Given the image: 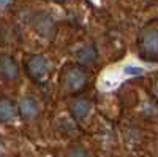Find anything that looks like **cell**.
<instances>
[{
	"label": "cell",
	"instance_id": "obj_1",
	"mask_svg": "<svg viewBox=\"0 0 158 157\" xmlns=\"http://www.w3.org/2000/svg\"><path fill=\"white\" fill-rule=\"evenodd\" d=\"M25 67H27L29 75L33 78L35 81H44L49 70H51V65H49L48 59L44 56H41V54H35V56L29 57Z\"/></svg>",
	"mask_w": 158,
	"mask_h": 157
},
{
	"label": "cell",
	"instance_id": "obj_2",
	"mask_svg": "<svg viewBox=\"0 0 158 157\" xmlns=\"http://www.w3.org/2000/svg\"><path fill=\"white\" fill-rule=\"evenodd\" d=\"M33 27L41 37L49 38V37H52V33L56 30V24H54V19H52L51 15L40 13V15H36L33 18Z\"/></svg>",
	"mask_w": 158,
	"mask_h": 157
},
{
	"label": "cell",
	"instance_id": "obj_3",
	"mask_svg": "<svg viewBox=\"0 0 158 157\" xmlns=\"http://www.w3.org/2000/svg\"><path fill=\"white\" fill-rule=\"evenodd\" d=\"M87 84V73L81 68H71L67 73V89L70 92H79Z\"/></svg>",
	"mask_w": 158,
	"mask_h": 157
},
{
	"label": "cell",
	"instance_id": "obj_4",
	"mask_svg": "<svg viewBox=\"0 0 158 157\" xmlns=\"http://www.w3.org/2000/svg\"><path fill=\"white\" fill-rule=\"evenodd\" d=\"M141 48L147 56H158V29H146L142 32Z\"/></svg>",
	"mask_w": 158,
	"mask_h": 157
},
{
	"label": "cell",
	"instance_id": "obj_5",
	"mask_svg": "<svg viewBox=\"0 0 158 157\" xmlns=\"http://www.w3.org/2000/svg\"><path fill=\"white\" fill-rule=\"evenodd\" d=\"M18 63L11 56H0V76L3 80L13 81L18 78Z\"/></svg>",
	"mask_w": 158,
	"mask_h": 157
},
{
	"label": "cell",
	"instance_id": "obj_6",
	"mask_svg": "<svg viewBox=\"0 0 158 157\" xmlns=\"http://www.w3.org/2000/svg\"><path fill=\"white\" fill-rule=\"evenodd\" d=\"M19 113L24 119H33L38 114V102L33 97H25L19 103Z\"/></svg>",
	"mask_w": 158,
	"mask_h": 157
},
{
	"label": "cell",
	"instance_id": "obj_7",
	"mask_svg": "<svg viewBox=\"0 0 158 157\" xmlns=\"http://www.w3.org/2000/svg\"><path fill=\"white\" fill-rule=\"evenodd\" d=\"M18 116V110L15 107V103L11 100H0V121L2 122H11L15 121Z\"/></svg>",
	"mask_w": 158,
	"mask_h": 157
},
{
	"label": "cell",
	"instance_id": "obj_8",
	"mask_svg": "<svg viewBox=\"0 0 158 157\" xmlns=\"http://www.w3.org/2000/svg\"><path fill=\"white\" fill-rule=\"evenodd\" d=\"M90 110H92V105L89 100H76L71 105V114L77 121H82L84 117H87Z\"/></svg>",
	"mask_w": 158,
	"mask_h": 157
},
{
	"label": "cell",
	"instance_id": "obj_9",
	"mask_svg": "<svg viewBox=\"0 0 158 157\" xmlns=\"http://www.w3.org/2000/svg\"><path fill=\"white\" fill-rule=\"evenodd\" d=\"M76 57L77 60L84 63V65H90V63H94L95 59H97V49L92 46V45H87L84 48H81L77 52H76Z\"/></svg>",
	"mask_w": 158,
	"mask_h": 157
},
{
	"label": "cell",
	"instance_id": "obj_10",
	"mask_svg": "<svg viewBox=\"0 0 158 157\" xmlns=\"http://www.w3.org/2000/svg\"><path fill=\"white\" fill-rule=\"evenodd\" d=\"M67 157H89V154L82 146H73V148L68 149Z\"/></svg>",
	"mask_w": 158,
	"mask_h": 157
},
{
	"label": "cell",
	"instance_id": "obj_11",
	"mask_svg": "<svg viewBox=\"0 0 158 157\" xmlns=\"http://www.w3.org/2000/svg\"><path fill=\"white\" fill-rule=\"evenodd\" d=\"M127 75H142L144 73V70L142 68H138V67H125V70H123Z\"/></svg>",
	"mask_w": 158,
	"mask_h": 157
},
{
	"label": "cell",
	"instance_id": "obj_12",
	"mask_svg": "<svg viewBox=\"0 0 158 157\" xmlns=\"http://www.w3.org/2000/svg\"><path fill=\"white\" fill-rule=\"evenodd\" d=\"M13 3V0H0V10H5Z\"/></svg>",
	"mask_w": 158,
	"mask_h": 157
},
{
	"label": "cell",
	"instance_id": "obj_13",
	"mask_svg": "<svg viewBox=\"0 0 158 157\" xmlns=\"http://www.w3.org/2000/svg\"><path fill=\"white\" fill-rule=\"evenodd\" d=\"M3 152V146H2V143H0V154Z\"/></svg>",
	"mask_w": 158,
	"mask_h": 157
},
{
	"label": "cell",
	"instance_id": "obj_14",
	"mask_svg": "<svg viewBox=\"0 0 158 157\" xmlns=\"http://www.w3.org/2000/svg\"><path fill=\"white\" fill-rule=\"evenodd\" d=\"M156 90H158V80H156Z\"/></svg>",
	"mask_w": 158,
	"mask_h": 157
},
{
	"label": "cell",
	"instance_id": "obj_15",
	"mask_svg": "<svg viewBox=\"0 0 158 157\" xmlns=\"http://www.w3.org/2000/svg\"><path fill=\"white\" fill-rule=\"evenodd\" d=\"M56 2H63V0H56Z\"/></svg>",
	"mask_w": 158,
	"mask_h": 157
}]
</instances>
